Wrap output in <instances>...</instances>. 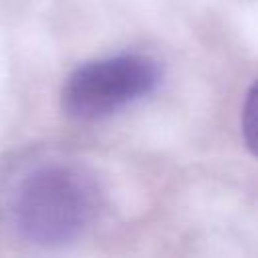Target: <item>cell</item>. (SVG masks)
<instances>
[{"mask_svg": "<svg viewBox=\"0 0 258 258\" xmlns=\"http://www.w3.org/2000/svg\"><path fill=\"white\" fill-rule=\"evenodd\" d=\"M242 133L246 145L254 155H258V81L246 95L244 111H242Z\"/></svg>", "mask_w": 258, "mask_h": 258, "instance_id": "3957f363", "label": "cell"}, {"mask_svg": "<svg viewBox=\"0 0 258 258\" xmlns=\"http://www.w3.org/2000/svg\"><path fill=\"white\" fill-rule=\"evenodd\" d=\"M161 67L145 54H117L75 69L62 87V109L77 121H99L151 95Z\"/></svg>", "mask_w": 258, "mask_h": 258, "instance_id": "7a4b0ae2", "label": "cell"}, {"mask_svg": "<svg viewBox=\"0 0 258 258\" xmlns=\"http://www.w3.org/2000/svg\"><path fill=\"white\" fill-rule=\"evenodd\" d=\"M99 208L97 181L71 163H44L30 169L10 198L14 228L36 246H62L77 240L93 224Z\"/></svg>", "mask_w": 258, "mask_h": 258, "instance_id": "6da1fadb", "label": "cell"}]
</instances>
